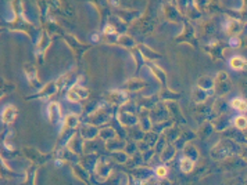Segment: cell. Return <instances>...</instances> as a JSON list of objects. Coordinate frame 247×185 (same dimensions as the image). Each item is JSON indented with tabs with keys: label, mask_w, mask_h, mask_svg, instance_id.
Listing matches in <instances>:
<instances>
[{
	"label": "cell",
	"mask_w": 247,
	"mask_h": 185,
	"mask_svg": "<svg viewBox=\"0 0 247 185\" xmlns=\"http://www.w3.org/2000/svg\"><path fill=\"white\" fill-rule=\"evenodd\" d=\"M230 105H232L235 109L240 111V112H246L247 111V102L242 98H235L233 101L230 102Z\"/></svg>",
	"instance_id": "5"
},
{
	"label": "cell",
	"mask_w": 247,
	"mask_h": 185,
	"mask_svg": "<svg viewBox=\"0 0 247 185\" xmlns=\"http://www.w3.org/2000/svg\"><path fill=\"white\" fill-rule=\"evenodd\" d=\"M156 174L158 177H165V176H167V167H164V166L157 167V169H156Z\"/></svg>",
	"instance_id": "7"
},
{
	"label": "cell",
	"mask_w": 247,
	"mask_h": 185,
	"mask_svg": "<svg viewBox=\"0 0 247 185\" xmlns=\"http://www.w3.org/2000/svg\"><path fill=\"white\" fill-rule=\"evenodd\" d=\"M230 44H232V46H239V40H238V39H230Z\"/></svg>",
	"instance_id": "8"
},
{
	"label": "cell",
	"mask_w": 247,
	"mask_h": 185,
	"mask_svg": "<svg viewBox=\"0 0 247 185\" xmlns=\"http://www.w3.org/2000/svg\"><path fill=\"white\" fill-rule=\"evenodd\" d=\"M15 116H17V109L14 108V106H7V108H6L4 111H3V115H1L3 120H4L6 123H11V122H14Z\"/></svg>",
	"instance_id": "3"
},
{
	"label": "cell",
	"mask_w": 247,
	"mask_h": 185,
	"mask_svg": "<svg viewBox=\"0 0 247 185\" xmlns=\"http://www.w3.org/2000/svg\"><path fill=\"white\" fill-rule=\"evenodd\" d=\"M179 166H181V170L183 173H190L193 170V166H194V162H193L190 158L188 156H185V158L181 159V162H179Z\"/></svg>",
	"instance_id": "4"
},
{
	"label": "cell",
	"mask_w": 247,
	"mask_h": 185,
	"mask_svg": "<svg viewBox=\"0 0 247 185\" xmlns=\"http://www.w3.org/2000/svg\"><path fill=\"white\" fill-rule=\"evenodd\" d=\"M235 124H236V127H239V129H246L247 127V117L238 116L236 119H235Z\"/></svg>",
	"instance_id": "6"
},
{
	"label": "cell",
	"mask_w": 247,
	"mask_h": 185,
	"mask_svg": "<svg viewBox=\"0 0 247 185\" xmlns=\"http://www.w3.org/2000/svg\"><path fill=\"white\" fill-rule=\"evenodd\" d=\"M229 65L232 69H236V71H242V69L247 68V61L242 57H233V58L229 61Z\"/></svg>",
	"instance_id": "2"
},
{
	"label": "cell",
	"mask_w": 247,
	"mask_h": 185,
	"mask_svg": "<svg viewBox=\"0 0 247 185\" xmlns=\"http://www.w3.org/2000/svg\"><path fill=\"white\" fill-rule=\"evenodd\" d=\"M86 97H87V90L79 86H74L67 93V98L69 101H79V99H83V98H86Z\"/></svg>",
	"instance_id": "1"
}]
</instances>
